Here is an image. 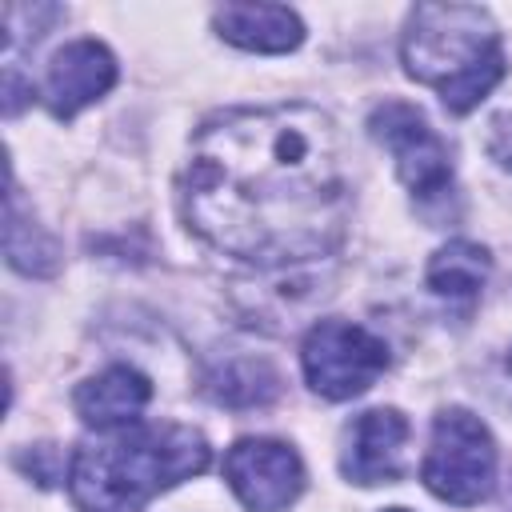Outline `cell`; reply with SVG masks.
Segmentation results:
<instances>
[{
  "label": "cell",
  "instance_id": "obj_1",
  "mask_svg": "<svg viewBox=\"0 0 512 512\" xmlns=\"http://www.w3.org/2000/svg\"><path fill=\"white\" fill-rule=\"evenodd\" d=\"M180 196L200 240L256 268L336 252L352 216L336 128L308 104L232 108L204 120Z\"/></svg>",
  "mask_w": 512,
  "mask_h": 512
},
{
  "label": "cell",
  "instance_id": "obj_2",
  "mask_svg": "<svg viewBox=\"0 0 512 512\" xmlns=\"http://www.w3.org/2000/svg\"><path fill=\"white\" fill-rule=\"evenodd\" d=\"M208 440L188 424H136L76 448L68 488L80 512H140L164 488L200 476Z\"/></svg>",
  "mask_w": 512,
  "mask_h": 512
},
{
  "label": "cell",
  "instance_id": "obj_3",
  "mask_svg": "<svg viewBox=\"0 0 512 512\" xmlns=\"http://www.w3.org/2000/svg\"><path fill=\"white\" fill-rule=\"evenodd\" d=\"M400 56L408 76L436 88L444 108L472 112L504 76V48L492 16L476 4H416Z\"/></svg>",
  "mask_w": 512,
  "mask_h": 512
},
{
  "label": "cell",
  "instance_id": "obj_4",
  "mask_svg": "<svg viewBox=\"0 0 512 512\" xmlns=\"http://www.w3.org/2000/svg\"><path fill=\"white\" fill-rule=\"evenodd\" d=\"M420 480L448 504H480L496 484V444L484 420L468 408H444L432 420V444L420 464Z\"/></svg>",
  "mask_w": 512,
  "mask_h": 512
},
{
  "label": "cell",
  "instance_id": "obj_5",
  "mask_svg": "<svg viewBox=\"0 0 512 512\" xmlns=\"http://www.w3.org/2000/svg\"><path fill=\"white\" fill-rule=\"evenodd\" d=\"M304 380L324 400H352L388 368V344L352 320H320L300 344Z\"/></svg>",
  "mask_w": 512,
  "mask_h": 512
},
{
  "label": "cell",
  "instance_id": "obj_6",
  "mask_svg": "<svg viewBox=\"0 0 512 512\" xmlns=\"http://www.w3.org/2000/svg\"><path fill=\"white\" fill-rule=\"evenodd\" d=\"M368 132L376 144H384L396 160V176L420 196H444L452 188V156L448 144L436 136V128L424 120L416 104L384 100L368 116Z\"/></svg>",
  "mask_w": 512,
  "mask_h": 512
},
{
  "label": "cell",
  "instance_id": "obj_7",
  "mask_svg": "<svg viewBox=\"0 0 512 512\" xmlns=\"http://www.w3.org/2000/svg\"><path fill=\"white\" fill-rule=\"evenodd\" d=\"M224 480L248 512H284L304 492V464L284 440L248 436L228 448Z\"/></svg>",
  "mask_w": 512,
  "mask_h": 512
},
{
  "label": "cell",
  "instance_id": "obj_8",
  "mask_svg": "<svg viewBox=\"0 0 512 512\" xmlns=\"http://www.w3.org/2000/svg\"><path fill=\"white\" fill-rule=\"evenodd\" d=\"M408 420L396 408H368L344 428L340 472L352 484H392L408 464Z\"/></svg>",
  "mask_w": 512,
  "mask_h": 512
},
{
  "label": "cell",
  "instance_id": "obj_9",
  "mask_svg": "<svg viewBox=\"0 0 512 512\" xmlns=\"http://www.w3.org/2000/svg\"><path fill=\"white\" fill-rule=\"evenodd\" d=\"M112 84H116V56L100 40H72L48 60L40 100L56 120H68L92 100H100Z\"/></svg>",
  "mask_w": 512,
  "mask_h": 512
},
{
  "label": "cell",
  "instance_id": "obj_10",
  "mask_svg": "<svg viewBox=\"0 0 512 512\" xmlns=\"http://www.w3.org/2000/svg\"><path fill=\"white\" fill-rule=\"evenodd\" d=\"M148 400H152V380L128 364H116V368H104L92 380H84L72 396V408L88 428L116 432V428L136 424L140 412L148 408Z\"/></svg>",
  "mask_w": 512,
  "mask_h": 512
},
{
  "label": "cell",
  "instance_id": "obj_11",
  "mask_svg": "<svg viewBox=\"0 0 512 512\" xmlns=\"http://www.w3.org/2000/svg\"><path fill=\"white\" fill-rule=\"evenodd\" d=\"M212 28L244 52H292L304 40V24L284 4H224L212 12Z\"/></svg>",
  "mask_w": 512,
  "mask_h": 512
},
{
  "label": "cell",
  "instance_id": "obj_12",
  "mask_svg": "<svg viewBox=\"0 0 512 512\" xmlns=\"http://www.w3.org/2000/svg\"><path fill=\"white\" fill-rule=\"evenodd\" d=\"M488 248L472 244V240H452L444 244L432 260H428V288L440 296V300H452V304H472L488 280Z\"/></svg>",
  "mask_w": 512,
  "mask_h": 512
},
{
  "label": "cell",
  "instance_id": "obj_13",
  "mask_svg": "<svg viewBox=\"0 0 512 512\" xmlns=\"http://www.w3.org/2000/svg\"><path fill=\"white\" fill-rule=\"evenodd\" d=\"M204 392L224 408H256L280 392V376L260 356H236V360H224L208 372Z\"/></svg>",
  "mask_w": 512,
  "mask_h": 512
},
{
  "label": "cell",
  "instance_id": "obj_14",
  "mask_svg": "<svg viewBox=\"0 0 512 512\" xmlns=\"http://www.w3.org/2000/svg\"><path fill=\"white\" fill-rule=\"evenodd\" d=\"M4 256L24 276H52L56 272V240L36 224L24 220L20 192L8 184V212H4Z\"/></svg>",
  "mask_w": 512,
  "mask_h": 512
},
{
  "label": "cell",
  "instance_id": "obj_15",
  "mask_svg": "<svg viewBox=\"0 0 512 512\" xmlns=\"http://www.w3.org/2000/svg\"><path fill=\"white\" fill-rule=\"evenodd\" d=\"M16 468L28 472V476H32L36 484H44V488H52V484L64 476V460H60V452H56L52 444H36V448L20 452V456H16Z\"/></svg>",
  "mask_w": 512,
  "mask_h": 512
},
{
  "label": "cell",
  "instance_id": "obj_16",
  "mask_svg": "<svg viewBox=\"0 0 512 512\" xmlns=\"http://www.w3.org/2000/svg\"><path fill=\"white\" fill-rule=\"evenodd\" d=\"M20 16H24V8H20V4H8V8H4V44H8V48H16V44H20V36H24V32H20V24H16ZM56 16H60V8L32 4V8H28V20H32V24H28V32H32V40L44 32V28H40V20L48 24V20H56Z\"/></svg>",
  "mask_w": 512,
  "mask_h": 512
},
{
  "label": "cell",
  "instance_id": "obj_17",
  "mask_svg": "<svg viewBox=\"0 0 512 512\" xmlns=\"http://www.w3.org/2000/svg\"><path fill=\"white\" fill-rule=\"evenodd\" d=\"M488 156H492L500 168L512 172V112L492 116V124H488Z\"/></svg>",
  "mask_w": 512,
  "mask_h": 512
},
{
  "label": "cell",
  "instance_id": "obj_18",
  "mask_svg": "<svg viewBox=\"0 0 512 512\" xmlns=\"http://www.w3.org/2000/svg\"><path fill=\"white\" fill-rule=\"evenodd\" d=\"M384 512H404V508H384Z\"/></svg>",
  "mask_w": 512,
  "mask_h": 512
},
{
  "label": "cell",
  "instance_id": "obj_19",
  "mask_svg": "<svg viewBox=\"0 0 512 512\" xmlns=\"http://www.w3.org/2000/svg\"><path fill=\"white\" fill-rule=\"evenodd\" d=\"M508 368H512V356H508Z\"/></svg>",
  "mask_w": 512,
  "mask_h": 512
}]
</instances>
